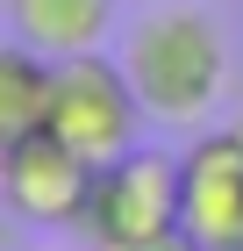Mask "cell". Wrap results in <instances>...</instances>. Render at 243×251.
<instances>
[{"mask_svg":"<svg viewBox=\"0 0 243 251\" xmlns=\"http://www.w3.org/2000/svg\"><path fill=\"white\" fill-rule=\"evenodd\" d=\"M122 72L157 122H200L229 86V50H222V29L200 7L157 0L122 43Z\"/></svg>","mask_w":243,"mask_h":251,"instance_id":"6da1fadb","label":"cell"},{"mask_svg":"<svg viewBox=\"0 0 243 251\" xmlns=\"http://www.w3.org/2000/svg\"><path fill=\"white\" fill-rule=\"evenodd\" d=\"M143 100H136L122 58H100V50H79V58H57L50 65V122L43 129L57 144H72L86 165H114L122 151H136L143 136Z\"/></svg>","mask_w":243,"mask_h":251,"instance_id":"7a4b0ae2","label":"cell"},{"mask_svg":"<svg viewBox=\"0 0 243 251\" xmlns=\"http://www.w3.org/2000/svg\"><path fill=\"white\" fill-rule=\"evenodd\" d=\"M165 230H179V158L136 144V151H122L114 165L93 173L86 215H79V237L93 251H129Z\"/></svg>","mask_w":243,"mask_h":251,"instance_id":"3957f363","label":"cell"},{"mask_svg":"<svg viewBox=\"0 0 243 251\" xmlns=\"http://www.w3.org/2000/svg\"><path fill=\"white\" fill-rule=\"evenodd\" d=\"M93 173L100 165H86L72 144H57L50 129H36V136H22V144L0 151V208L36 223V230H79Z\"/></svg>","mask_w":243,"mask_h":251,"instance_id":"277c9868","label":"cell"},{"mask_svg":"<svg viewBox=\"0 0 243 251\" xmlns=\"http://www.w3.org/2000/svg\"><path fill=\"white\" fill-rule=\"evenodd\" d=\"M179 223L200 237V251H243V144L229 129L193 136L179 158Z\"/></svg>","mask_w":243,"mask_h":251,"instance_id":"5b68a950","label":"cell"},{"mask_svg":"<svg viewBox=\"0 0 243 251\" xmlns=\"http://www.w3.org/2000/svg\"><path fill=\"white\" fill-rule=\"evenodd\" d=\"M7 22L15 36L43 58H79V50H100L114 29V0H7Z\"/></svg>","mask_w":243,"mask_h":251,"instance_id":"8992f818","label":"cell"},{"mask_svg":"<svg viewBox=\"0 0 243 251\" xmlns=\"http://www.w3.org/2000/svg\"><path fill=\"white\" fill-rule=\"evenodd\" d=\"M43 122H50V58L7 36L0 43V151L36 136Z\"/></svg>","mask_w":243,"mask_h":251,"instance_id":"52a82bcc","label":"cell"},{"mask_svg":"<svg viewBox=\"0 0 243 251\" xmlns=\"http://www.w3.org/2000/svg\"><path fill=\"white\" fill-rule=\"evenodd\" d=\"M129 251H200V237L179 223V230H165V237H143V244H129Z\"/></svg>","mask_w":243,"mask_h":251,"instance_id":"ba28073f","label":"cell"},{"mask_svg":"<svg viewBox=\"0 0 243 251\" xmlns=\"http://www.w3.org/2000/svg\"><path fill=\"white\" fill-rule=\"evenodd\" d=\"M229 136H236V144H243V115H236V122H229Z\"/></svg>","mask_w":243,"mask_h":251,"instance_id":"9c48e42d","label":"cell"},{"mask_svg":"<svg viewBox=\"0 0 243 251\" xmlns=\"http://www.w3.org/2000/svg\"><path fill=\"white\" fill-rule=\"evenodd\" d=\"M136 7H157V0H136Z\"/></svg>","mask_w":243,"mask_h":251,"instance_id":"30bf717a","label":"cell"}]
</instances>
